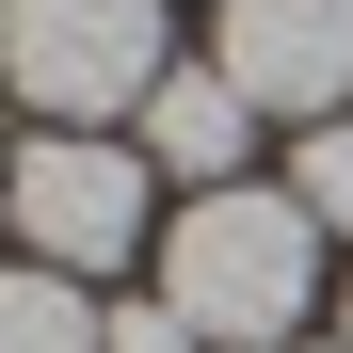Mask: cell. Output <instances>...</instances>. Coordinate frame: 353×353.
I'll return each mask as SVG.
<instances>
[{"label":"cell","mask_w":353,"mask_h":353,"mask_svg":"<svg viewBox=\"0 0 353 353\" xmlns=\"http://www.w3.org/2000/svg\"><path fill=\"white\" fill-rule=\"evenodd\" d=\"M145 289L176 321H193L209 353H273L305 337V289H321V225L257 193V176H225V193H176V225L145 241Z\"/></svg>","instance_id":"cell-1"},{"label":"cell","mask_w":353,"mask_h":353,"mask_svg":"<svg viewBox=\"0 0 353 353\" xmlns=\"http://www.w3.org/2000/svg\"><path fill=\"white\" fill-rule=\"evenodd\" d=\"M0 225H17L32 273L112 289V273L161 241V176H145V145H112V129H32L17 161H0Z\"/></svg>","instance_id":"cell-2"},{"label":"cell","mask_w":353,"mask_h":353,"mask_svg":"<svg viewBox=\"0 0 353 353\" xmlns=\"http://www.w3.org/2000/svg\"><path fill=\"white\" fill-rule=\"evenodd\" d=\"M0 81L32 129H112L161 81V0H0Z\"/></svg>","instance_id":"cell-3"},{"label":"cell","mask_w":353,"mask_h":353,"mask_svg":"<svg viewBox=\"0 0 353 353\" xmlns=\"http://www.w3.org/2000/svg\"><path fill=\"white\" fill-rule=\"evenodd\" d=\"M209 65L241 81L257 112H289V129H321V112H353V0H225Z\"/></svg>","instance_id":"cell-4"},{"label":"cell","mask_w":353,"mask_h":353,"mask_svg":"<svg viewBox=\"0 0 353 353\" xmlns=\"http://www.w3.org/2000/svg\"><path fill=\"white\" fill-rule=\"evenodd\" d=\"M129 129H145V176H176V193H225V176H241V145H257V97L225 81V65H161Z\"/></svg>","instance_id":"cell-5"},{"label":"cell","mask_w":353,"mask_h":353,"mask_svg":"<svg viewBox=\"0 0 353 353\" xmlns=\"http://www.w3.org/2000/svg\"><path fill=\"white\" fill-rule=\"evenodd\" d=\"M0 353H97V289L32 273V257H0Z\"/></svg>","instance_id":"cell-6"},{"label":"cell","mask_w":353,"mask_h":353,"mask_svg":"<svg viewBox=\"0 0 353 353\" xmlns=\"http://www.w3.org/2000/svg\"><path fill=\"white\" fill-rule=\"evenodd\" d=\"M289 209L321 225V241H353V112H321V129H289V176H273Z\"/></svg>","instance_id":"cell-7"},{"label":"cell","mask_w":353,"mask_h":353,"mask_svg":"<svg viewBox=\"0 0 353 353\" xmlns=\"http://www.w3.org/2000/svg\"><path fill=\"white\" fill-rule=\"evenodd\" d=\"M97 353H209V337H193V321L145 289V305H97Z\"/></svg>","instance_id":"cell-8"},{"label":"cell","mask_w":353,"mask_h":353,"mask_svg":"<svg viewBox=\"0 0 353 353\" xmlns=\"http://www.w3.org/2000/svg\"><path fill=\"white\" fill-rule=\"evenodd\" d=\"M337 337H353V289H337Z\"/></svg>","instance_id":"cell-9"},{"label":"cell","mask_w":353,"mask_h":353,"mask_svg":"<svg viewBox=\"0 0 353 353\" xmlns=\"http://www.w3.org/2000/svg\"><path fill=\"white\" fill-rule=\"evenodd\" d=\"M305 353H353V337H305Z\"/></svg>","instance_id":"cell-10"}]
</instances>
